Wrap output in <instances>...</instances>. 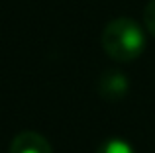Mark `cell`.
<instances>
[{
    "mask_svg": "<svg viewBox=\"0 0 155 153\" xmlns=\"http://www.w3.org/2000/svg\"><path fill=\"white\" fill-rule=\"evenodd\" d=\"M96 153H136L134 147L122 138H108L98 145Z\"/></svg>",
    "mask_w": 155,
    "mask_h": 153,
    "instance_id": "4",
    "label": "cell"
},
{
    "mask_svg": "<svg viewBox=\"0 0 155 153\" xmlns=\"http://www.w3.org/2000/svg\"><path fill=\"white\" fill-rule=\"evenodd\" d=\"M130 83L120 71H106L98 79V92L106 100H118L128 94Z\"/></svg>",
    "mask_w": 155,
    "mask_h": 153,
    "instance_id": "2",
    "label": "cell"
},
{
    "mask_svg": "<svg viewBox=\"0 0 155 153\" xmlns=\"http://www.w3.org/2000/svg\"><path fill=\"white\" fill-rule=\"evenodd\" d=\"M143 24L147 28V31L155 35V0H149L147 6L143 10Z\"/></svg>",
    "mask_w": 155,
    "mask_h": 153,
    "instance_id": "5",
    "label": "cell"
},
{
    "mask_svg": "<svg viewBox=\"0 0 155 153\" xmlns=\"http://www.w3.org/2000/svg\"><path fill=\"white\" fill-rule=\"evenodd\" d=\"M102 49L108 57L120 63L137 59L145 49V34L137 22L130 18H116L102 30Z\"/></svg>",
    "mask_w": 155,
    "mask_h": 153,
    "instance_id": "1",
    "label": "cell"
},
{
    "mask_svg": "<svg viewBox=\"0 0 155 153\" xmlns=\"http://www.w3.org/2000/svg\"><path fill=\"white\" fill-rule=\"evenodd\" d=\"M10 153H53L51 143L38 132H22L10 143Z\"/></svg>",
    "mask_w": 155,
    "mask_h": 153,
    "instance_id": "3",
    "label": "cell"
}]
</instances>
